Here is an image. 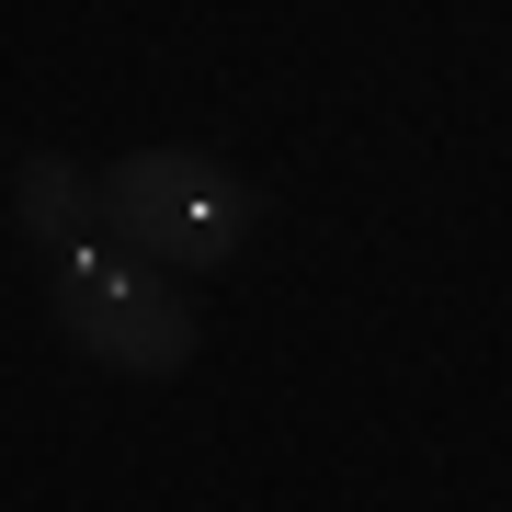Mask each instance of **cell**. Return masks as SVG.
<instances>
[{
  "label": "cell",
  "mask_w": 512,
  "mask_h": 512,
  "mask_svg": "<svg viewBox=\"0 0 512 512\" xmlns=\"http://www.w3.org/2000/svg\"><path fill=\"white\" fill-rule=\"evenodd\" d=\"M103 239H126L137 262H217L251 239V183L205 148H148V160L103 171Z\"/></svg>",
  "instance_id": "6da1fadb"
},
{
  "label": "cell",
  "mask_w": 512,
  "mask_h": 512,
  "mask_svg": "<svg viewBox=\"0 0 512 512\" xmlns=\"http://www.w3.org/2000/svg\"><path fill=\"white\" fill-rule=\"evenodd\" d=\"M57 319H69V342L92 353V365H114V376H183L194 365V308L148 274L137 251H114V239L57 262Z\"/></svg>",
  "instance_id": "7a4b0ae2"
},
{
  "label": "cell",
  "mask_w": 512,
  "mask_h": 512,
  "mask_svg": "<svg viewBox=\"0 0 512 512\" xmlns=\"http://www.w3.org/2000/svg\"><path fill=\"white\" fill-rule=\"evenodd\" d=\"M12 228L35 239V251H57V262L92 251L103 239V183H80L69 160H23L12 171Z\"/></svg>",
  "instance_id": "3957f363"
}]
</instances>
